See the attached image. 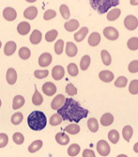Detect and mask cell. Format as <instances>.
Instances as JSON below:
<instances>
[{"mask_svg": "<svg viewBox=\"0 0 138 157\" xmlns=\"http://www.w3.org/2000/svg\"><path fill=\"white\" fill-rule=\"evenodd\" d=\"M58 113L63 121L78 123L81 120L88 117V110L82 107L73 98H66L64 105L58 110Z\"/></svg>", "mask_w": 138, "mask_h": 157, "instance_id": "6da1fadb", "label": "cell"}, {"mask_svg": "<svg viewBox=\"0 0 138 157\" xmlns=\"http://www.w3.org/2000/svg\"><path fill=\"white\" fill-rule=\"evenodd\" d=\"M27 123L33 131H41L47 125L46 115L41 111H33L27 118Z\"/></svg>", "mask_w": 138, "mask_h": 157, "instance_id": "7a4b0ae2", "label": "cell"}, {"mask_svg": "<svg viewBox=\"0 0 138 157\" xmlns=\"http://www.w3.org/2000/svg\"><path fill=\"white\" fill-rule=\"evenodd\" d=\"M90 6L99 14H104L108 12L111 8L117 7L119 0H89Z\"/></svg>", "mask_w": 138, "mask_h": 157, "instance_id": "3957f363", "label": "cell"}, {"mask_svg": "<svg viewBox=\"0 0 138 157\" xmlns=\"http://www.w3.org/2000/svg\"><path fill=\"white\" fill-rule=\"evenodd\" d=\"M124 25L128 30L133 31L138 26V19L134 15H127L124 19Z\"/></svg>", "mask_w": 138, "mask_h": 157, "instance_id": "277c9868", "label": "cell"}, {"mask_svg": "<svg viewBox=\"0 0 138 157\" xmlns=\"http://www.w3.org/2000/svg\"><path fill=\"white\" fill-rule=\"evenodd\" d=\"M103 35L106 39H108L110 40H116L119 37V33H118L117 29H116V28L113 26L105 27L103 30Z\"/></svg>", "mask_w": 138, "mask_h": 157, "instance_id": "5b68a950", "label": "cell"}, {"mask_svg": "<svg viewBox=\"0 0 138 157\" xmlns=\"http://www.w3.org/2000/svg\"><path fill=\"white\" fill-rule=\"evenodd\" d=\"M97 151L100 155L107 156L109 155L110 151H111V148H110L109 144L105 140H100L97 143Z\"/></svg>", "mask_w": 138, "mask_h": 157, "instance_id": "8992f818", "label": "cell"}, {"mask_svg": "<svg viewBox=\"0 0 138 157\" xmlns=\"http://www.w3.org/2000/svg\"><path fill=\"white\" fill-rule=\"evenodd\" d=\"M3 17L5 20H7L9 22H12L17 18V12L13 8L7 7L3 10Z\"/></svg>", "mask_w": 138, "mask_h": 157, "instance_id": "52a82bcc", "label": "cell"}, {"mask_svg": "<svg viewBox=\"0 0 138 157\" xmlns=\"http://www.w3.org/2000/svg\"><path fill=\"white\" fill-rule=\"evenodd\" d=\"M52 63V55L50 53H43L39 58V65L43 68L48 67Z\"/></svg>", "mask_w": 138, "mask_h": 157, "instance_id": "ba28073f", "label": "cell"}, {"mask_svg": "<svg viewBox=\"0 0 138 157\" xmlns=\"http://www.w3.org/2000/svg\"><path fill=\"white\" fill-rule=\"evenodd\" d=\"M65 96L62 94H58L54 98V100L51 103V108L54 110H58L65 103Z\"/></svg>", "mask_w": 138, "mask_h": 157, "instance_id": "9c48e42d", "label": "cell"}, {"mask_svg": "<svg viewBox=\"0 0 138 157\" xmlns=\"http://www.w3.org/2000/svg\"><path fill=\"white\" fill-rule=\"evenodd\" d=\"M65 75V70L62 66L60 65H57L54 66L52 70V76L54 80H61Z\"/></svg>", "mask_w": 138, "mask_h": 157, "instance_id": "30bf717a", "label": "cell"}, {"mask_svg": "<svg viewBox=\"0 0 138 157\" xmlns=\"http://www.w3.org/2000/svg\"><path fill=\"white\" fill-rule=\"evenodd\" d=\"M43 91L47 96H53L57 92V86L52 82H46L43 85Z\"/></svg>", "mask_w": 138, "mask_h": 157, "instance_id": "8fae6325", "label": "cell"}, {"mask_svg": "<svg viewBox=\"0 0 138 157\" xmlns=\"http://www.w3.org/2000/svg\"><path fill=\"white\" fill-rule=\"evenodd\" d=\"M6 80L9 85H14L17 80V73L15 69L9 68L6 74Z\"/></svg>", "mask_w": 138, "mask_h": 157, "instance_id": "7c38bea8", "label": "cell"}, {"mask_svg": "<svg viewBox=\"0 0 138 157\" xmlns=\"http://www.w3.org/2000/svg\"><path fill=\"white\" fill-rule=\"evenodd\" d=\"M30 29H31V26H30V24L27 23V22H21L18 26H17V32L20 34V35H27L29 32H30Z\"/></svg>", "mask_w": 138, "mask_h": 157, "instance_id": "4fadbf2b", "label": "cell"}, {"mask_svg": "<svg viewBox=\"0 0 138 157\" xmlns=\"http://www.w3.org/2000/svg\"><path fill=\"white\" fill-rule=\"evenodd\" d=\"M38 15V9L34 6L26 8L25 10L24 11V16L28 19V20H33L37 17Z\"/></svg>", "mask_w": 138, "mask_h": 157, "instance_id": "5bb4252c", "label": "cell"}, {"mask_svg": "<svg viewBox=\"0 0 138 157\" xmlns=\"http://www.w3.org/2000/svg\"><path fill=\"white\" fill-rule=\"evenodd\" d=\"M78 53V48L77 46L73 44V42L68 41L66 44V54L70 58H73Z\"/></svg>", "mask_w": 138, "mask_h": 157, "instance_id": "9a60e30c", "label": "cell"}, {"mask_svg": "<svg viewBox=\"0 0 138 157\" xmlns=\"http://www.w3.org/2000/svg\"><path fill=\"white\" fill-rule=\"evenodd\" d=\"M99 77H100V79L103 82L109 83V82L113 81V79H114V74L112 72H110V71L104 70V71H102V72H100Z\"/></svg>", "mask_w": 138, "mask_h": 157, "instance_id": "2e32d148", "label": "cell"}, {"mask_svg": "<svg viewBox=\"0 0 138 157\" xmlns=\"http://www.w3.org/2000/svg\"><path fill=\"white\" fill-rule=\"evenodd\" d=\"M16 48H17V45H16V44L14 41H8L7 44H5V46H4V53L8 56H12L13 54L15 53Z\"/></svg>", "mask_w": 138, "mask_h": 157, "instance_id": "e0dca14e", "label": "cell"}, {"mask_svg": "<svg viewBox=\"0 0 138 157\" xmlns=\"http://www.w3.org/2000/svg\"><path fill=\"white\" fill-rule=\"evenodd\" d=\"M65 29L69 32H73L75 31L77 28L79 27V22L75 19H72V20H69L68 22L65 23L64 25Z\"/></svg>", "mask_w": 138, "mask_h": 157, "instance_id": "ac0fdd59", "label": "cell"}, {"mask_svg": "<svg viewBox=\"0 0 138 157\" xmlns=\"http://www.w3.org/2000/svg\"><path fill=\"white\" fill-rule=\"evenodd\" d=\"M100 42H101V35H100V33L93 32V33L90 34V36L88 38V44L90 46L95 47V46L99 45Z\"/></svg>", "mask_w": 138, "mask_h": 157, "instance_id": "d6986e66", "label": "cell"}, {"mask_svg": "<svg viewBox=\"0 0 138 157\" xmlns=\"http://www.w3.org/2000/svg\"><path fill=\"white\" fill-rule=\"evenodd\" d=\"M120 14H121V10L117 8H115V9H112V10H108V13H107V20L108 21H116L117 18H119L120 16Z\"/></svg>", "mask_w": 138, "mask_h": 157, "instance_id": "ffe728a7", "label": "cell"}, {"mask_svg": "<svg viewBox=\"0 0 138 157\" xmlns=\"http://www.w3.org/2000/svg\"><path fill=\"white\" fill-rule=\"evenodd\" d=\"M114 122V116L111 113H105L101 118V123L103 126H110Z\"/></svg>", "mask_w": 138, "mask_h": 157, "instance_id": "44dd1931", "label": "cell"}, {"mask_svg": "<svg viewBox=\"0 0 138 157\" xmlns=\"http://www.w3.org/2000/svg\"><path fill=\"white\" fill-rule=\"evenodd\" d=\"M25 103V100L22 95H16L14 98H13V102H12V108L16 110L21 108Z\"/></svg>", "mask_w": 138, "mask_h": 157, "instance_id": "7402d4cb", "label": "cell"}, {"mask_svg": "<svg viewBox=\"0 0 138 157\" xmlns=\"http://www.w3.org/2000/svg\"><path fill=\"white\" fill-rule=\"evenodd\" d=\"M88 33V28L84 26V27H82L80 30H78L75 34H74V40L77 41V42H80L82 40H84V39L87 37Z\"/></svg>", "mask_w": 138, "mask_h": 157, "instance_id": "603a6c76", "label": "cell"}, {"mask_svg": "<svg viewBox=\"0 0 138 157\" xmlns=\"http://www.w3.org/2000/svg\"><path fill=\"white\" fill-rule=\"evenodd\" d=\"M41 38H43V34H41V32L39 30H38V29H35L31 33V36H30L29 40H30V42L32 44L36 45V44H39L40 42Z\"/></svg>", "mask_w": 138, "mask_h": 157, "instance_id": "cb8c5ba5", "label": "cell"}, {"mask_svg": "<svg viewBox=\"0 0 138 157\" xmlns=\"http://www.w3.org/2000/svg\"><path fill=\"white\" fill-rule=\"evenodd\" d=\"M56 140L59 145L65 146L70 142V137L67 136L65 133H58L56 136Z\"/></svg>", "mask_w": 138, "mask_h": 157, "instance_id": "d4e9b609", "label": "cell"}, {"mask_svg": "<svg viewBox=\"0 0 138 157\" xmlns=\"http://www.w3.org/2000/svg\"><path fill=\"white\" fill-rule=\"evenodd\" d=\"M32 103L34 105H37V106L40 105L43 103V96H41V94L38 91L36 86H35V92L32 96Z\"/></svg>", "mask_w": 138, "mask_h": 157, "instance_id": "484cf974", "label": "cell"}, {"mask_svg": "<svg viewBox=\"0 0 138 157\" xmlns=\"http://www.w3.org/2000/svg\"><path fill=\"white\" fill-rule=\"evenodd\" d=\"M132 134H133V130H132V128L130 125H126L122 129V136H123L124 139H125L127 142H129L131 140V138L132 136Z\"/></svg>", "mask_w": 138, "mask_h": 157, "instance_id": "4316f807", "label": "cell"}, {"mask_svg": "<svg viewBox=\"0 0 138 157\" xmlns=\"http://www.w3.org/2000/svg\"><path fill=\"white\" fill-rule=\"evenodd\" d=\"M43 147V141L41 140H35L34 142L29 145L28 147V151L30 153H34V152H37L38 151H39Z\"/></svg>", "mask_w": 138, "mask_h": 157, "instance_id": "83f0119b", "label": "cell"}, {"mask_svg": "<svg viewBox=\"0 0 138 157\" xmlns=\"http://www.w3.org/2000/svg\"><path fill=\"white\" fill-rule=\"evenodd\" d=\"M88 127L90 132L92 133H96L98 132L99 130V123L97 121V120L94 119V118H91L88 121Z\"/></svg>", "mask_w": 138, "mask_h": 157, "instance_id": "f1b7e54d", "label": "cell"}, {"mask_svg": "<svg viewBox=\"0 0 138 157\" xmlns=\"http://www.w3.org/2000/svg\"><path fill=\"white\" fill-rule=\"evenodd\" d=\"M101 58H102V60H103V63L105 65V66H109L112 62V58L111 56H110L109 52L107 50H102L101 52Z\"/></svg>", "mask_w": 138, "mask_h": 157, "instance_id": "f546056e", "label": "cell"}, {"mask_svg": "<svg viewBox=\"0 0 138 157\" xmlns=\"http://www.w3.org/2000/svg\"><path fill=\"white\" fill-rule=\"evenodd\" d=\"M90 61H91V59L89 56H88V55L84 56L80 61V69L82 71H87L90 65Z\"/></svg>", "mask_w": 138, "mask_h": 157, "instance_id": "4dcf8cb0", "label": "cell"}, {"mask_svg": "<svg viewBox=\"0 0 138 157\" xmlns=\"http://www.w3.org/2000/svg\"><path fill=\"white\" fill-rule=\"evenodd\" d=\"M65 132L69 133L70 135H76L80 132V126L77 125V123H73V124H70L68 125L65 129H64Z\"/></svg>", "mask_w": 138, "mask_h": 157, "instance_id": "1f68e13d", "label": "cell"}, {"mask_svg": "<svg viewBox=\"0 0 138 157\" xmlns=\"http://www.w3.org/2000/svg\"><path fill=\"white\" fill-rule=\"evenodd\" d=\"M18 54H19L20 59H22L23 60L28 59L30 58V56H31V52H30L29 48H27V47H22V48H20Z\"/></svg>", "mask_w": 138, "mask_h": 157, "instance_id": "d6a6232c", "label": "cell"}, {"mask_svg": "<svg viewBox=\"0 0 138 157\" xmlns=\"http://www.w3.org/2000/svg\"><path fill=\"white\" fill-rule=\"evenodd\" d=\"M127 46L130 50L132 51H136L138 50V38L137 37H132L127 41Z\"/></svg>", "mask_w": 138, "mask_h": 157, "instance_id": "836d02e7", "label": "cell"}, {"mask_svg": "<svg viewBox=\"0 0 138 157\" xmlns=\"http://www.w3.org/2000/svg\"><path fill=\"white\" fill-rule=\"evenodd\" d=\"M62 121H63V120H62L61 116L59 115L58 113L52 115L51 118H50V121H49V122H50V124H51L52 126H58V125H59Z\"/></svg>", "mask_w": 138, "mask_h": 157, "instance_id": "e575fe53", "label": "cell"}, {"mask_svg": "<svg viewBox=\"0 0 138 157\" xmlns=\"http://www.w3.org/2000/svg\"><path fill=\"white\" fill-rule=\"evenodd\" d=\"M108 138L113 144H117L119 140V134L117 130H111L108 133Z\"/></svg>", "mask_w": 138, "mask_h": 157, "instance_id": "d590c367", "label": "cell"}, {"mask_svg": "<svg viewBox=\"0 0 138 157\" xmlns=\"http://www.w3.org/2000/svg\"><path fill=\"white\" fill-rule=\"evenodd\" d=\"M23 119H24V115L23 113L21 112H17L15 114H13L10 121H11V123L14 124V125H19L22 121H23Z\"/></svg>", "mask_w": 138, "mask_h": 157, "instance_id": "8d00e7d4", "label": "cell"}, {"mask_svg": "<svg viewBox=\"0 0 138 157\" xmlns=\"http://www.w3.org/2000/svg\"><path fill=\"white\" fill-rule=\"evenodd\" d=\"M58 30L52 29V30L46 32V34H45V40H46L47 42H52V41H54V40L58 38Z\"/></svg>", "mask_w": 138, "mask_h": 157, "instance_id": "74e56055", "label": "cell"}, {"mask_svg": "<svg viewBox=\"0 0 138 157\" xmlns=\"http://www.w3.org/2000/svg\"><path fill=\"white\" fill-rule=\"evenodd\" d=\"M79 152H80V146L78 144H73L68 149V154L70 156H72V157H74V156L78 155Z\"/></svg>", "mask_w": 138, "mask_h": 157, "instance_id": "f35d334b", "label": "cell"}, {"mask_svg": "<svg viewBox=\"0 0 138 157\" xmlns=\"http://www.w3.org/2000/svg\"><path fill=\"white\" fill-rule=\"evenodd\" d=\"M67 70H68V73L71 76H76L78 75V73H79V70H78V67L75 63H70L67 67Z\"/></svg>", "mask_w": 138, "mask_h": 157, "instance_id": "ab89813d", "label": "cell"}, {"mask_svg": "<svg viewBox=\"0 0 138 157\" xmlns=\"http://www.w3.org/2000/svg\"><path fill=\"white\" fill-rule=\"evenodd\" d=\"M128 83V79L125 76H119L116 81H115V86L117 88L122 89V88H125L127 86Z\"/></svg>", "mask_w": 138, "mask_h": 157, "instance_id": "60d3db41", "label": "cell"}, {"mask_svg": "<svg viewBox=\"0 0 138 157\" xmlns=\"http://www.w3.org/2000/svg\"><path fill=\"white\" fill-rule=\"evenodd\" d=\"M59 10H60L62 17L65 20H69V18H70V16H71V12H70V10H69L68 6L65 4H62L59 8Z\"/></svg>", "mask_w": 138, "mask_h": 157, "instance_id": "b9f144b4", "label": "cell"}, {"mask_svg": "<svg viewBox=\"0 0 138 157\" xmlns=\"http://www.w3.org/2000/svg\"><path fill=\"white\" fill-rule=\"evenodd\" d=\"M129 91L132 95L138 94V80H132L129 86Z\"/></svg>", "mask_w": 138, "mask_h": 157, "instance_id": "7bdbcfd3", "label": "cell"}, {"mask_svg": "<svg viewBox=\"0 0 138 157\" xmlns=\"http://www.w3.org/2000/svg\"><path fill=\"white\" fill-rule=\"evenodd\" d=\"M64 50V40H58L54 44V52L57 55H61Z\"/></svg>", "mask_w": 138, "mask_h": 157, "instance_id": "ee69618b", "label": "cell"}, {"mask_svg": "<svg viewBox=\"0 0 138 157\" xmlns=\"http://www.w3.org/2000/svg\"><path fill=\"white\" fill-rule=\"evenodd\" d=\"M34 75L38 79H43L49 75L48 70H37L34 72Z\"/></svg>", "mask_w": 138, "mask_h": 157, "instance_id": "f6af8a7d", "label": "cell"}, {"mask_svg": "<svg viewBox=\"0 0 138 157\" xmlns=\"http://www.w3.org/2000/svg\"><path fill=\"white\" fill-rule=\"evenodd\" d=\"M66 92L68 95L70 96H74L77 94V89L74 87V86L72 84V83H69L67 86H66Z\"/></svg>", "mask_w": 138, "mask_h": 157, "instance_id": "bcb514c9", "label": "cell"}, {"mask_svg": "<svg viewBox=\"0 0 138 157\" xmlns=\"http://www.w3.org/2000/svg\"><path fill=\"white\" fill-rule=\"evenodd\" d=\"M57 16V12L56 10H48L44 12L43 14V19L45 21H49V20H52L54 19V17Z\"/></svg>", "mask_w": 138, "mask_h": 157, "instance_id": "7dc6e473", "label": "cell"}, {"mask_svg": "<svg viewBox=\"0 0 138 157\" xmlns=\"http://www.w3.org/2000/svg\"><path fill=\"white\" fill-rule=\"evenodd\" d=\"M12 139H13V141H14V143H16L17 145H21L24 143V136L21 133H15L12 136Z\"/></svg>", "mask_w": 138, "mask_h": 157, "instance_id": "c3c4849f", "label": "cell"}, {"mask_svg": "<svg viewBox=\"0 0 138 157\" xmlns=\"http://www.w3.org/2000/svg\"><path fill=\"white\" fill-rule=\"evenodd\" d=\"M128 70L129 72L132 74H136L138 73V60H132L129 66H128Z\"/></svg>", "mask_w": 138, "mask_h": 157, "instance_id": "681fc988", "label": "cell"}, {"mask_svg": "<svg viewBox=\"0 0 138 157\" xmlns=\"http://www.w3.org/2000/svg\"><path fill=\"white\" fill-rule=\"evenodd\" d=\"M9 143V136L6 134H0V148H4Z\"/></svg>", "mask_w": 138, "mask_h": 157, "instance_id": "f907efd6", "label": "cell"}, {"mask_svg": "<svg viewBox=\"0 0 138 157\" xmlns=\"http://www.w3.org/2000/svg\"><path fill=\"white\" fill-rule=\"evenodd\" d=\"M83 157H96L95 155V152L92 151V150H89V149H87L83 151Z\"/></svg>", "mask_w": 138, "mask_h": 157, "instance_id": "816d5d0a", "label": "cell"}, {"mask_svg": "<svg viewBox=\"0 0 138 157\" xmlns=\"http://www.w3.org/2000/svg\"><path fill=\"white\" fill-rule=\"evenodd\" d=\"M130 3L132 6H137L138 5V0H130Z\"/></svg>", "mask_w": 138, "mask_h": 157, "instance_id": "f5cc1de1", "label": "cell"}, {"mask_svg": "<svg viewBox=\"0 0 138 157\" xmlns=\"http://www.w3.org/2000/svg\"><path fill=\"white\" fill-rule=\"evenodd\" d=\"M133 151L136 152V153H138V142L136 144H134V146H133Z\"/></svg>", "mask_w": 138, "mask_h": 157, "instance_id": "db71d44e", "label": "cell"}, {"mask_svg": "<svg viewBox=\"0 0 138 157\" xmlns=\"http://www.w3.org/2000/svg\"><path fill=\"white\" fill-rule=\"evenodd\" d=\"M26 2H28V3H34V2H36L37 0H25Z\"/></svg>", "mask_w": 138, "mask_h": 157, "instance_id": "11a10c76", "label": "cell"}, {"mask_svg": "<svg viewBox=\"0 0 138 157\" xmlns=\"http://www.w3.org/2000/svg\"><path fill=\"white\" fill-rule=\"evenodd\" d=\"M117 157H128V156L125 155V154H119V155H117Z\"/></svg>", "mask_w": 138, "mask_h": 157, "instance_id": "9f6ffc18", "label": "cell"}, {"mask_svg": "<svg viewBox=\"0 0 138 157\" xmlns=\"http://www.w3.org/2000/svg\"><path fill=\"white\" fill-rule=\"evenodd\" d=\"M1 46H2V42H1V40H0V48H1Z\"/></svg>", "mask_w": 138, "mask_h": 157, "instance_id": "6f0895ef", "label": "cell"}, {"mask_svg": "<svg viewBox=\"0 0 138 157\" xmlns=\"http://www.w3.org/2000/svg\"><path fill=\"white\" fill-rule=\"evenodd\" d=\"M1 105H2V102H1V100H0V107H1Z\"/></svg>", "mask_w": 138, "mask_h": 157, "instance_id": "680465c9", "label": "cell"}]
</instances>
